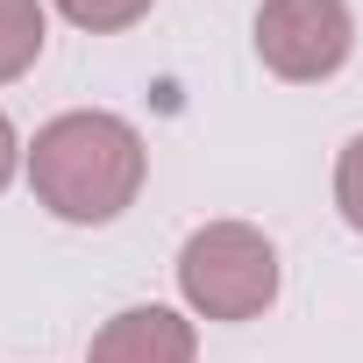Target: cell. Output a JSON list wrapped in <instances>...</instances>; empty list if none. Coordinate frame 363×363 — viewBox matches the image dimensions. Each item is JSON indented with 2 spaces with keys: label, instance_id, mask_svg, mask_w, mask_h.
<instances>
[{
  "label": "cell",
  "instance_id": "7a4b0ae2",
  "mask_svg": "<svg viewBox=\"0 0 363 363\" xmlns=\"http://www.w3.org/2000/svg\"><path fill=\"white\" fill-rule=\"evenodd\" d=\"M178 299L200 320H257L278 299V250L250 221H207L178 250Z\"/></svg>",
  "mask_w": 363,
  "mask_h": 363
},
{
  "label": "cell",
  "instance_id": "5b68a950",
  "mask_svg": "<svg viewBox=\"0 0 363 363\" xmlns=\"http://www.w3.org/2000/svg\"><path fill=\"white\" fill-rule=\"evenodd\" d=\"M50 43V15H43V0H0V86L22 79Z\"/></svg>",
  "mask_w": 363,
  "mask_h": 363
},
{
  "label": "cell",
  "instance_id": "52a82bcc",
  "mask_svg": "<svg viewBox=\"0 0 363 363\" xmlns=\"http://www.w3.org/2000/svg\"><path fill=\"white\" fill-rule=\"evenodd\" d=\"M335 207H342V221L363 235V135H349L342 157H335Z\"/></svg>",
  "mask_w": 363,
  "mask_h": 363
},
{
  "label": "cell",
  "instance_id": "ba28073f",
  "mask_svg": "<svg viewBox=\"0 0 363 363\" xmlns=\"http://www.w3.org/2000/svg\"><path fill=\"white\" fill-rule=\"evenodd\" d=\"M22 164H29V150H22V135H15V121L0 114V193L15 186V171H22Z\"/></svg>",
  "mask_w": 363,
  "mask_h": 363
},
{
  "label": "cell",
  "instance_id": "8992f818",
  "mask_svg": "<svg viewBox=\"0 0 363 363\" xmlns=\"http://www.w3.org/2000/svg\"><path fill=\"white\" fill-rule=\"evenodd\" d=\"M50 8H57L72 29H86V36H114V29H135L157 0H50Z\"/></svg>",
  "mask_w": 363,
  "mask_h": 363
},
{
  "label": "cell",
  "instance_id": "277c9868",
  "mask_svg": "<svg viewBox=\"0 0 363 363\" xmlns=\"http://www.w3.org/2000/svg\"><path fill=\"white\" fill-rule=\"evenodd\" d=\"M193 356H200V335L178 306H121L86 342V363H193Z\"/></svg>",
  "mask_w": 363,
  "mask_h": 363
},
{
  "label": "cell",
  "instance_id": "3957f363",
  "mask_svg": "<svg viewBox=\"0 0 363 363\" xmlns=\"http://www.w3.org/2000/svg\"><path fill=\"white\" fill-rule=\"evenodd\" d=\"M356 15L349 0H264L257 8V57L285 86H320L349 65Z\"/></svg>",
  "mask_w": 363,
  "mask_h": 363
},
{
  "label": "cell",
  "instance_id": "6da1fadb",
  "mask_svg": "<svg viewBox=\"0 0 363 363\" xmlns=\"http://www.w3.org/2000/svg\"><path fill=\"white\" fill-rule=\"evenodd\" d=\"M143 171H150L143 135L100 107H72V114L43 121L29 143V193H36V207H50L72 228L121 221L143 193Z\"/></svg>",
  "mask_w": 363,
  "mask_h": 363
}]
</instances>
